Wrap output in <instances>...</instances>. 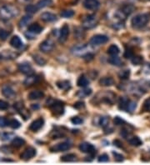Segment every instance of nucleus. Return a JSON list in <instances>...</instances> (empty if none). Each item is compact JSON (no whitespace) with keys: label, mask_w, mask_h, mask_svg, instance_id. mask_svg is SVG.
Instances as JSON below:
<instances>
[{"label":"nucleus","mask_w":150,"mask_h":165,"mask_svg":"<svg viewBox=\"0 0 150 165\" xmlns=\"http://www.w3.org/2000/svg\"><path fill=\"white\" fill-rule=\"evenodd\" d=\"M124 123V121L122 118H120L119 117H116L115 118H114V124H116V125H121V124H123Z\"/></svg>","instance_id":"obj_49"},{"label":"nucleus","mask_w":150,"mask_h":165,"mask_svg":"<svg viewBox=\"0 0 150 165\" xmlns=\"http://www.w3.org/2000/svg\"><path fill=\"white\" fill-rule=\"evenodd\" d=\"M43 31V28H42L38 23H33L28 27V32L31 34H38Z\"/></svg>","instance_id":"obj_21"},{"label":"nucleus","mask_w":150,"mask_h":165,"mask_svg":"<svg viewBox=\"0 0 150 165\" xmlns=\"http://www.w3.org/2000/svg\"><path fill=\"white\" fill-rule=\"evenodd\" d=\"M89 83V81L88 80L85 76H80L78 79V82H77V84L79 87H82V88H85L88 85Z\"/></svg>","instance_id":"obj_27"},{"label":"nucleus","mask_w":150,"mask_h":165,"mask_svg":"<svg viewBox=\"0 0 150 165\" xmlns=\"http://www.w3.org/2000/svg\"><path fill=\"white\" fill-rule=\"evenodd\" d=\"M10 44L15 49H19L22 46V42L19 36H14L10 40Z\"/></svg>","instance_id":"obj_22"},{"label":"nucleus","mask_w":150,"mask_h":165,"mask_svg":"<svg viewBox=\"0 0 150 165\" xmlns=\"http://www.w3.org/2000/svg\"><path fill=\"white\" fill-rule=\"evenodd\" d=\"M130 75V71L129 70H123L118 74V76L121 79H128Z\"/></svg>","instance_id":"obj_38"},{"label":"nucleus","mask_w":150,"mask_h":165,"mask_svg":"<svg viewBox=\"0 0 150 165\" xmlns=\"http://www.w3.org/2000/svg\"><path fill=\"white\" fill-rule=\"evenodd\" d=\"M14 108L17 109V111L20 113V115H21L24 119L27 120L29 118V112L24 108V106H23V104H22V103H17V104L14 105Z\"/></svg>","instance_id":"obj_9"},{"label":"nucleus","mask_w":150,"mask_h":165,"mask_svg":"<svg viewBox=\"0 0 150 165\" xmlns=\"http://www.w3.org/2000/svg\"><path fill=\"white\" fill-rule=\"evenodd\" d=\"M144 109H146L147 111L150 112V98L146 99L144 102Z\"/></svg>","instance_id":"obj_48"},{"label":"nucleus","mask_w":150,"mask_h":165,"mask_svg":"<svg viewBox=\"0 0 150 165\" xmlns=\"http://www.w3.org/2000/svg\"><path fill=\"white\" fill-rule=\"evenodd\" d=\"M52 4V0H39L36 4L38 9H41L45 7H48Z\"/></svg>","instance_id":"obj_26"},{"label":"nucleus","mask_w":150,"mask_h":165,"mask_svg":"<svg viewBox=\"0 0 150 165\" xmlns=\"http://www.w3.org/2000/svg\"><path fill=\"white\" fill-rule=\"evenodd\" d=\"M31 20H32V17H31V16H29V15L24 16V17L22 18V19L19 21V28H24V27H26L27 25L29 23Z\"/></svg>","instance_id":"obj_28"},{"label":"nucleus","mask_w":150,"mask_h":165,"mask_svg":"<svg viewBox=\"0 0 150 165\" xmlns=\"http://www.w3.org/2000/svg\"><path fill=\"white\" fill-rule=\"evenodd\" d=\"M149 15L146 14L136 15L134 18H133L131 20L132 26L135 28H141L146 25L149 21Z\"/></svg>","instance_id":"obj_2"},{"label":"nucleus","mask_w":150,"mask_h":165,"mask_svg":"<svg viewBox=\"0 0 150 165\" xmlns=\"http://www.w3.org/2000/svg\"><path fill=\"white\" fill-rule=\"evenodd\" d=\"M24 143H25V141L22 139H21V138H19V137L14 138V139H13V141H12V145L15 147V148H20Z\"/></svg>","instance_id":"obj_31"},{"label":"nucleus","mask_w":150,"mask_h":165,"mask_svg":"<svg viewBox=\"0 0 150 165\" xmlns=\"http://www.w3.org/2000/svg\"><path fill=\"white\" fill-rule=\"evenodd\" d=\"M25 10L27 13L28 14H35L36 12H38V8L36 7V5H33V4H28V6L25 8Z\"/></svg>","instance_id":"obj_34"},{"label":"nucleus","mask_w":150,"mask_h":165,"mask_svg":"<svg viewBox=\"0 0 150 165\" xmlns=\"http://www.w3.org/2000/svg\"><path fill=\"white\" fill-rule=\"evenodd\" d=\"M134 9L135 8L134 7V5H132V4H126V5H124V7L122 8L121 12L125 16H128V15H130L134 11Z\"/></svg>","instance_id":"obj_23"},{"label":"nucleus","mask_w":150,"mask_h":165,"mask_svg":"<svg viewBox=\"0 0 150 165\" xmlns=\"http://www.w3.org/2000/svg\"><path fill=\"white\" fill-rule=\"evenodd\" d=\"M128 142L131 144V145H133V146H140L141 144L142 143V140L139 139V137H133V138H131V139L128 140Z\"/></svg>","instance_id":"obj_33"},{"label":"nucleus","mask_w":150,"mask_h":165,"mask_svg":"<svg viewBox=\"0 0 150 165\" xmlns=\"http://www.w3.org/2000/svg\"><path fill=\"white\" fill-rule=\"evenodd\" d=\"M124 57H125V58H127L133 57V52H132V51L130 50V49H126L125 53H124Z\"/></svg>","instance_id":"obj_51"},{"label":"nucleus","mask_w":150,"mask_h":165,"mask_svg":"<svg viewBox=\"0 0 150 165\" xmlns=\"http://www.w3.org/2000/svg\"><path fill=\"white\" fill-rule=\"evenodd\" d=\"M41 19L44 22H54L57 20V16L55 14H53L52 13L49 12H45L44 14H41Z\"/></svg>","instance_id":"obj_17"},{"label":"nucleus","mask_w":150,"mask_h":165,"mask_svg":"<svg viewBox=\"0 0 150 165\" xmlns=\"http://www.w3.org/2000/svg\"><path fill=\"white\" fill-rule=\"evenodd\" d=\"M108 41H109V38L107 36L102 35V34H98L90 39V44L93 45V46H99V45L107 43Z\"/></svg>","instance_id":"obj_5"},{"label":"nucleus","mask_w":150,"mask_h":165,"mask_svg":"<svg viewBox=\"0 0 150 165\" xmlns=\"http://www.w3.org/2000/svg\"><path fill=\"white\" fill-rule=\"evenodd\" d=\"M99 83L100 85L104 87H109L112 86V84L114 83V81L112 78H108V77H105V78H102L100 80H99Z\"/></svg>","instance_id":"obj_24"},{"label":"nucleus","mask_w":150,"mask_h":165,"mask_svg":"<svg viewBox=\"0 0 150 165\" xmlns=\"http://www.w3.org/2000/svg\"><path fill=\"white\" fill-rule=\"evenodd\" d=\"M8 109V104L4 100H0V110H6Z\"/></svg>","instance_id":"obj_46"},{"label":"nucleus","mask_w":150,"mask_h":165,"mask_svg":"<svg viewBox=\"0 0 150 165\" xmlns=\"http://www.w3.org/2000/svg\"><path fill=\"white\" fill-rule=\"evenodd\" d=\"M34 60H35V62H36L38 65H44L45 63H46V61H45L44 59H43L41 57L38 56V55L34 56Z\"/></svg>","instance_id":"obj_43"},{"label":"nucleus","mask_w":150,"mask_h":165,"mask_svg":"<svg viewBox=\"0 0 150 165\" xmlns=\"http://www.w3.org/2000/svg\"><path fill=\"white\" fill-rule=\"evenodd\" d=\"M38 79H38V76H35V75H33V74L28 75V77L24 80L23 83H24V85H25V86H32V85L35 84L36 82H38Z\"/></svg>","instance_id":"obj_19"},{"label":"nucleus","mask_w":150,"mask_h":165,"mask_svg":"<svg viewBox=\"0 0 150 165\" xmlns=\"http://www.w3.org/2000/svg\"><path fill=\"white\" fill-rule=\"evenodd\" d=\"M142 1H147V0H142Z\"/></svg>","instance_id":"obj_52"},{"label":"nucleus","mask_w":150,"mask_h":165,"mask_svg":"<svg viewBox=\"0 0 150 165\" xmlns=\"http://www.w3.org/2000/svg\"><path fill=\"white\" fill-rule=\"evenodd\" d=\"M88 45H79V46H76L74 47L72 49V52L74 54V55H78V56H84L88 53H89L88 51Z\"/></svg>","instance_id":"obj_6"},{"label":"nucleus","mask_w":150,"mask_h":165,"mask_svg":"<svg viewBox=\"0 0 150 165\" xmlns=\"http://www.w3.org/2000/svg\"><path fill=\"white\" fill-rule=\"evenodd\" d=\"M44 121L43 118H38V119L34 121L32 124H30L29 129L34 132L38 131L44 126Z\"/></svg>","instance_id":"obj_16"},{"label":"nucleus","mask_w":150,"mask_h":165,"mask_svg":"<svg viewBox=\"0 0 150 165\" xmlns=\"http://www.w3.org/2000/svg\"><path fill=\"white\" fill-rule=\"evenodd\" d=\"M98 22V20L95 15H88L82 19V26L85 29H91L97 25Z\"/></svg>","instance_id":"obj_4"},{"label":"nucleus","mask_w":150,"mask_h":165,"mask_svg":"<svg viewBox=\"0 0 150 165\" xmlns=\"http://www.w3.org/2000/svg\"><path fill=\"white\" fill-rule=\"evenodd\" d=\"M9 34L10 33L6 31V30H0V39L1 40H5L8 37Z\"/></svg>","instance_id":"obj_41"},{"label":"nucleus","mask_w":150,"mask_h":165,"mask_svg":"<svg viewBox=\"0 0 150 165\" xmlns=\"http://www.w3.org/2000/svg\"><path fill=\"white\" fill-rule=\"evenodd\" d=\"M44 93L40 91V90H35V91H32L29 94H28V98L30 100H37V99H40L41 98L44 97Z\"/></svg>","instance_id":"obj_20"},{"label":"nucleus","mask_w":150,"mask_h":165,"mask_svg":"<svg viewBox=\"0 0 150 165\" xmlns=\"http://www.w3.org/2000/svg\"><path fill=\"white\" fill-rule=\"evenodd\" d=\"M14 135L12 134H8V133H4L3 134L1 135V139L4 140V141H8V140H10V139L13 138Z\"/></svg>","instance_id":"obj_44"},{"label":"nucleus","mask_w":150,"mask_h":165,"mask_svg":"<svg viewBox=\"0 0 150 165\" xmlns=\"http://www.w3.org/2000/svg\"><path fill=\"white\" fill-rule=\"evenodd\" d=\"M79 149L85 154H93L95 149L94 147L89 142H82L79 145Z\"/></svg>","instance_id":"obj_15"},{"label":"nucleus","mask_w":150,"mask_h":165,"mask_svg":"<svg viewBox=\"0 0 150 165\" xmlns=\"http://www.w3.org/2000/svg\"><path fill=\"white\" fill-rule=\"evenodd\" d=\"M71 143L68 142H64L57 144L54 147L51 148V151L52 152H64V151H67L70 148H71Z\"/></svg>","instance_id":"obj_10"},{"label":"nucleus","mask_w":150,"mask_h":165,"mask_svg":"<svg viewBox=\"0 0 150 165\" xmlns=\"http://www.w3.org/2000/svg\"><path fill=\"white\" fill-rule=\"evenodd\" d=\"M19 71L21 72L22 74H23L31 75L34 74V69H33L32 66L29 64H27V63L19 64Z\"/></svg>","instance_id":"obj_13"},{"label":"nucleus","mask_w":150,"mask_h":165,"mask_svg":"<svg viewBox=\"0 0 150 165\" xmlns=\"http://www.w3.org/2000/svg\"><path fill=\"white\" fill-rule=\"evenodd\" d=\"M69 34V28L67 24H64V26L62 27V28L60 30L59 34V42L60 43H64L67 40Z\"/></svg>","instance_id":"obj_14"},{"label":"nucleus","mask_w":150,"mask_h":165,"mask_svg":"<svg viewBox=\"0 0 150 165\" xmlns=\"http://www.w3.org/2000/svg\"><path fill=\"white\" fill-rule=\"evenodd\" d=\"M2 93L4 97H6L7 98H14L16 95L14 89L9 86H4L2 89Z\"/></svg>","instance_id":"obj_18"},{"label":"nucleus","mask_w":150,"mask_h":165,"mask_svg":"<svg viewBox=\"0 0 150 165\" xmlns=\"http://www.w3.org/2000/svg\"><path fill=\"white\" fill-rule=\"evenodd\" d=\"M83 6L89 10H97L100 6V3L98 0H84Z\"/></svg>","instance_id":"obj_11"},{"label":"nucleus","mask_w":150,"mask_h":165,"mask_svg":"<svg viewBox=\"0 0 150 165\" xmlns=\"http://www.w3.org/2000/svg\"><path fill=\"white\" fill-rule=\"evenodd\" d=\"M8 125L12 128H14V129H17V128H19L20 127V123H19L18 120L16 119H12L10 120L9 122H8Z\"/></svg>","instance_id":"obj_36"},{"label":"nucleus","mask_w":150,"mask_h":165,"mask_svg":"<svg viewBox=\"0 0 150 165\" xmlns=\"http://www.w3.org/2000/svg\"><path fill=\"white\" fill-rule=\"evenodd\" d=\"M74 15V12L73 11V10H64L61 13V16L63 18H65V19L71 18Z\"/></svg>","instance_id":"obj_35"},{"label":"nucleus","mask_w":150,"mask_h":165,"mask_svg":"<svg viewBox=\"0 0 150 165\" xmlns=\"http://www.w3.org/2000/svg\"><path fill=\"white\" fill-rule=\"evenodd\" d=\"M108 53L111 56H117L119 53V49L118 47L115 44L111 45L108 49Z\"/></svg>","instance_id":"obj_29"},{"label":"nucleus","mask_w":150,"mask_h":165,"mask_svg":"<svg viewBox=\"0 0 150 165\" xmlns=\"http://www.w3.org/2000/svg\"><path fill=\"white\" fill-rule=\"evenodd\" d=\"M142 62V58L140 56H135L132 59V63L134 65H139Z\"/></svg>","instance_id":"obj_40"},{"label":"nucleus","mask_w":150,"mask_h":165,"mask_svg":"<svg viewBox=\"0 0 150 165\" xmlns=\"http://www.w3.org/2000/svg\"><path fill=\"white\" fill-rule=\"evenodd\" d=\"M112 154L115 156V159H116L117 161H118V162H121V161H123L124 160V157L121 155V154H117V153H112Z\"/></svg>","instance_id":"obj_50"},{"label":"nucleus","mask_w":150,"mask_h":165,"mask_svg":"<svg viewBox=\"0 0 150 165\" xmlns=\"http://www.w3.org/2000/svg\"><path fill=\"white\" fill-rule=\"evenodd\" d=\"M36 155V150L34 148H28L22 152L20 157L23 160H28L30 158H34Z\"/></svg>","instance_id":"obj_12"},{"label":"nucleus","mask_w":150,"mask_h":165,"mask_svg":"<svg viewBox=\"0 0 150 165\" xmlns=\"http://www.w3.org/2000/svg\"><path fill=\"white\" fill-rule=\"evenodd\" d=\"M49 106H50V108L52 109V112L55 115H61V114L64 113V104H63V103H61L60 101H53L52 104H50Z\"/></svg>","instance_id":"obj_7"},{"label":"nucleus","mask_w":150,"mask_h":165,"mask_svg":"<svg viewBox=\"0 0 150 165\" xmlns=\"http://www.w3.org/2000/svg\"><path fill=\"white\" fill-rule=\"evenodd\" d=\"M57 86L60 89L67 91L71 88V84H70V82H68L67 80H64V81H59V82H57Z\"/></svg>","instance_id":"obj_25"},{"label":"nucleus","mask_w":150,"mask_h":165,"mask_svg":"<svg viewBox=\"0 0 150 165\" xmlns=\"http://www.w3.org/2000/svg\"><path fill=\"white\" fill-rule=\"evenodd\" d=\"M108 61H109V64H111L112 65H115V66H121L123 64L122 60L117 56H112L111 58H109Z\"/></svg>","instance_id":"obj_30"},{"label":"nucleus","mask_w":150,"mask_h":165,"mask_svg":"<svg viewBox=\"0 0 150 165\" xmlns=\"http://www.w3.org/2000/svg\"><path fill=\"white\" fill-rule=\"evenodd\" d=\"M61 160L63 162H75L77 161V156L75 154H67L63 156Z\"/></svg>","instance_id":"obj_32"},{"label":"nucleus","mask_w":150,"mask_h":165,"mask_svg":"<svg viewBox=\"0 0 150 165\" xmlns=\"http://www.w3.org/2000/svg\"><path fill=\"white\" fill-rule=\"evenodd\" d=\"M19 9L12 5H5L0 8V17L3 19H11L18 16Z\"/></svg>","instance_id":"obj_1"},{"label":"nucleus","mask_w":150,"mask_h":165,"mask_svg":"<svg viewBox=\"0 0 150 165\" xmlns=\"http://www.w3.org/2000/svg\"><path fill=\"white\" fill-rule=\"evenodd\" d=\"M53 47H54V43L51 39H47L40 44L39 49L43 52H49L52 51Z\"/></svg>","instance_id":"obj_8"},{"label":"nucleus","mask_w":150,"mask_h":165,"mask_svg":"<svg viewBox=\"0 0 150 165\" xmlns=\"http://www.w3.org/2000/svg\"><path fill=\"white\" fill-rule=\"evenodd\" d=\"M80 94L82 95V97H83V96H88V95L92 94V89L91 88H86V89L81 91Z\"/></svg>","instance_id":"obj_47"},{"label":"nucleus","mask_w":150,"mask_h":165,"mask_svg":"<svg viewBox=\"0 0 150 165\" xmlns=\"http://www.w3.org/2000/svg\"><path fill=\"white\" fill-rule=\"evenodd\" d=\"M109 160V156L107 154H102L100 157L98 158V162L99 163H105V162H108Z\"/></svg>","instance_id":"obj_45"},{"label":"nucleus","mask_w":150,"mask_h":165,"mask_svg":"<svg viewBox=\"0 0 150 165\" xmlns=\"http://www.w3.org/2000/svg\"><path fill=\"white\" fill-rule=\"evenodd\" d=\"M8 122L7 118H5L4 117H0V128L7 127L8 125Z\"/></svg>","instance_id":"obj_42"},{"label":"nucleus","mask_w":150,"mask_h":165,"mask_svg":"<svg viewBox=\"0 0 150 165\" xmlns=\"http://www.w3.org/2000/svg\"><path fill=\"white\" fill-rule=\"evenodd\" d=\"M136 108V104L134 102L130 101L128 98L125 97L120 98L119 99V109L124 111H129L133 112L134 109Z\"/></svg>","instance_id":"obj_3"},{"label":"nucleus","mask_w":150,"mask_h":165,"mask_svg":"<svg viewBox=\"0 0 150 165\" xmlns=\"http://www.w3.org/2000/svg\"><path fill=\"white\" fill-rule=\"evenodd\" d=\"M71 122L75 125H79V124H82L83 123V120L79 117H74V118H72Z\"/></svg>","instance_id":"obj_39"},{"label":"nucleus","mask_w":150,"mask_h":165,"mask_svg":"<svg viewBox=\"0 0 150 165\" xmlns=\"http://www.w3.org/2000/svg\"><path fill=\"white\" fill-rule=\"evenodd\" d=\"M109 118L108 117H102L100 120H99V124L100 126L103 128H106L108 125H109Z\"/></svg>","instance_id":"obj_37"}]
</instances>
